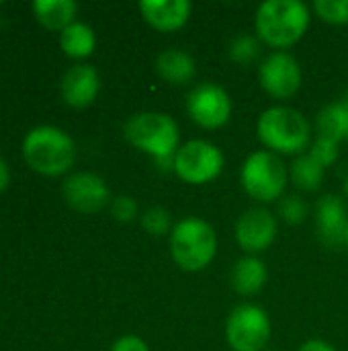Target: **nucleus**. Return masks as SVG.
I'll return each instance as SVG.
<instances>
[{"instance_id":"11","label":"nucleus","mask_w":348,"mask_h":351,"mask_svg":"<svg viewBox=\"0 0 348 351\" xmlns=\"http://www.w3.org/2000/svg\"><path fill=\"white\" fill-rule=\"evenodd\" d=\"M64 197L66 202L84 214L98 212L109 202V189L105 181L94 173H76L70 175L64 183Z\"/></svg>"},{"instance_id":"19","label":"nucleus","mask_w":348,"mask_h":351,"mask_svg":"<svg viewBox=\"0 0 348 351\" xmlns=\"http://www.w3.org/2000/svg\"><path fill=\"white\" fill-rule=\"evenodd\" d=\"M59 43H62V49L72 56V58H84L88 56L92 49H94V33L88 25L84 23H72L68 25L64 31H62V37H59Z\"/></svg>"},{"instance_id":"5","label":"nucleus","mask_w":348,"mask_h":351,"mask_svg":"<svg viewBox=\"0 0 348 351\" xmlns=\"http://www.w3.org/2000/svg\"><path fill=\"white\" fill-rule=\"evenodd\" d=\"M125 138L154 158L174 156L178 150V125L170 115L148 111L137 113L125 123Z\"/></svg>"},{"instance_id":"32","label":"nucleus","mask_w":348,"mask_h":351,"mask_svg":"<svg viewBox=\"0 0 348 351\" xmlns=\"http://www.w3.org/2000/svg\"><path fill=\"white\" fill-rule=\"evenodd\" d=\"M345 245H347V249H348V228H347V239H345Z\"/></svg>"},{"instance_id":"20","label":"nucleus","mask_w":348,"mask_h":351,"mask_svg":"<svg viewBox=\"0 0 348 351\" xmlns=\"http://www.w3.org/2000/svg\"><path fill=\"white\" fill-rule=\"evenodd\" d=\"M318 132H320V138H326L332 142H340L347 138V121H345L343 101L332 103L322 109V113L318 117Z\"/></svg>"},{"instance_id":"13","label":"nucleus","mask_w":348,"mask_h":351,"mask_svg":"<svg viewBox=\"0 0 348 351\" xmlns=\"http://www.w3.org/2000/svg\"><path fill=\"white\" fill-rule=\"evenodd\" d=\"M348 228V212L338 195H324L318 202V234L326 247L345 245Z\"/></svg>"},{"instance_id":"23","label":"nucleus","mask_w":348,"mask_h":351,"mask_svg":"<svg viewBox=\"0 0 348 351\" xmlns=\"http://www.w3.org/2000/svg\"><path fill=\"white\" fill-rule=\"evenodd\" d=\"M258 41L252 35H240L230 45V58L240 64H248L258 56Z\"/></svg>"},{"instance_id":"30","label":"nucleus","mask_w":348,"mask_h":351,"mask_svg":"<svg viewBox=\"0 0 348 351\" xmlns=\"http://www.w3.org/2000/svg\"><path fill=\"white\" fill-rule=\"evenodd\" d=\"M6 185H8V167H6V162L2 160V156H0V191H2Z\"/></svg>"},{"instance_id":"31","label":"nucleus","mask_w":348,"mask_h":351,"mask_svg":"<svg viewBox=\"0 0 348 351\" xmlns=\"http://www.w3.org/2000/svg\"><path fill=\"white\" fill-rule=\"evenodd\" d=\"M343 109H345V121H347V140H348V99L343 101Z\"/></svg>"},{"instance_id":"24","label":"nucleus","mask_w":348,"mask_h":351,"mask_svg":"<svg viewBox=\"0 0 348 351\" xmlns=\"http://www.w3.org/2000/svg\"><path fill=\"white\" fill-rule=\"evenodd\" d=\"M142 224L150 234H164L170 228V216L164 208L154 206L146 210V214L142 216Z\"/></svg>"},{"instance_id":"9","label":"nucleus","mask_w":348,"mask_h":351,"mask_svg":"<svg viewBox=\"0 0 348 351\" xmlns=\"http://www.w3.org/2000/svg\"><path fill=\"white\" fill-rule=\"evenodd\" d=\"M187 109L195 123L213 130V128H222L230 119L232 99L222 86L213 82H203L195 90H191L187 99Z\"/></svg>"},{"instance_id":"16","label":"nucleus","mask_w":348,"mask_h":351,"mask_svg":"<svg viewBox=\"0 0 348 351\" xmlns=\"http://www.w3.org/2000/svg\"><path fill=\"white\" fill-rule=\"evenodd\" d=\"M156 70L172 84H187L195 76V60L183 49H166L158 56Z\"/></svg>"},{"instance_id":"27","label":"nucleus","mask_w":348,"mask_h":351,"mask_svg":"<svg viewBox=\"0 0 348 351\" xmlns=\"http://www.w3.org/2000/svg\"><path fill=\"white\" fill-rule=\"evenodd\" d=\"M113 216L121 222H129L135 218L137 214V204L129 197V195H119L115 202H113Z\"/></svg>"},{"instance_id":"28","label":"nucleus","mask_w":348,"mask_h":351,"mask_svg":"<svg viewBox=\"0 0 348 351\" xmlns=\"http://www.w3.org/2000/svg\"><path fill=\"white\" fill-rule=\"evenodd\" d=\"M111 351H150V350H148V346H146V341H144V339H139V337H135V335H125V337H121L119 341H115V346H113V350Z\"/></svg>"},{"instance_id":"14","label":"nucleus","mask_w":348,"mask_h":351,"mask_svg":"<svg viewBox=\"0 0 348 351\" xmlns=\"http://www.w3.org/2000/svg\"><path fill=\"white\" fill-rule=\"evenodd\" d=\"M98 93V74L90 64L72 66L62 78V97L72 107H86Z\"/></svg>"},{"instance_id":"26","label":"nucleus","mask_w":348,"mask_h":351,"mask_svg":"<svg viewBox=\"0 0 348 351\" xmlns=\"http://www.w3.org/2000/svg\"><path fill=\"white\" fill-rule=\"evenodd\" d=\"M279 212H281V216H283L289 224H297V222H302V220L306 218L308 208H306V204H304L297 195H287V197L281 202Z\"/></svg>"},{"instance_id":"1","label":"nucleus","mask_w":348,"mask_h":351,"mask_svg":"<svg viewBox=\"0 0 348 351\" xmlns=\"http://www.w3.org/2000/svg\"><path fill=\"white\" fill-rule=\"evenodd\" d=\"M310 25V10L302 0H267L256 12V31L273 47L293 45Z\"/></svg>"},{"instance_id":"8","label":"nucleus","mask_w":348,"mask_h":351,"mask_svg":"<svg viewBox=\"0 0 348 351\" xmlns=\"http://www.w3.org/2000/svg\"><path fill=\"white\" fill-rule=\"evenodd\" d=\"M226 337L232 350L263 351L271 337V321L260 306L240 304L228 317Z\"/></svg>"},{"instance_id":"17","label":"nucleus","mask_w":348,"mask_h":351,"mask_svg":"<svg viewBox=\"0 0 348 351\" xmlns=\"http://www.w3.org/2000/svg\"><path fill=\"white\" fill-rule=\"evenodd\" d=\"M267 282V267L256 257L240 259L232 269V286L238 294H256Z\"/></svg>"},{"instance_id":"10","label":"nucleus","mask_w":348,"mask_h":351,"mask_svg":"<svg viewBox=\"0 0 348 351\" xmlns=\"http://www.w3.org/2000/svg\"><path fill=\"white\" fill-rule=\"evenodd\" d=\"M260 84L269 95L277 99L293 97L302 84V70L297 60L285 51L271 53L260 66Z\"/></svg>"},{"instance_id":"21","label":"nucleus","mask_w":348,"mask_h":351,"mask_svg":"<svg viewBox=\"0 0 348 351\" xmlns=\"http://www.w3.org/2000/svg\"><path fill=\"white\" fill-rule=\"evenodd\" d=\"M291 177H293V183L299 189L314 191V189H318L322 185L324 167L318 160H314L310 154H304V156L295 158V162L291 167Z\"/></svg>"},{"instance_id":"7","label":"nucleus","mask_w":348,"mask_h":351,"mask_svg":"<svg viewBox=\"0 0 348 351\" xmlns=\"http://www.w3.org/2000/svg\"><path fill=\"white\" fill-rule=\"evenodd\" d=\"M222 169L224 154L215 144L207 140H191L176 150L174 171L183 181L191 185H203L213 181L222 173Z\"/></svg>"},{"instance_id":"33","label":"nucleus","mask_w":348,"mask_h":351,"mask_svg":"<svg viewBox=\"0 0 348 351\" xmlns=\"http://www.w3.org/2000/svg\"><path fill=\"white\" fill-rule=\"evenodd\" d=\"M345 191H347V195H348V179H347V183H345Z\"/></svg>"},{"instance_id":"25","label":"nucleus","mask_w":348,"mask_h":351,"mask_svg":"<svg viewBox=\"0 0 348 351\" xmlns=\"http://www.w3.org/2000/svg\"><path fill=\"white\" fill-rule=\"evenodd\" d=\"M310 156L314 160H318L322 167H328V165H332L338 158V142H332V140H326V138H318L316 144L312 146Z\"/></svg>"},{"instance_id":"4","label":"nucleus","mask_w":348,"mask_h":351,"mask_svg":"<svg viewBox=\"0 0 348 351\" xmlns=\"http://www.w3.org/2000/svg\"><path fill=\"white\" fill-rule=\"evenodd\" d=\"M174 261L187 271H199L211 263L217 251V239L211 224L201 218H185L170 237Z\"/></svg>"},{"instance_id":"2","label":"nucleus","mask_w":348,"mask_h":351,"mask_svg":"<svg viewBox=\"0 0 348 351\" xmlns=\"http://www.w3.org/2000/svg\"><path fill=\"white\" fill-rule=\"evenodd\" d=\"M23 154L31 169L43 175H59L72 167L76 146L72 138L59 128L37 125L25 136Z\"/></svg>"},{"instance_id":"15","label":"nucleus","mask_w":348,"mask_h":351,"mask_svg":"<svg viewBox=\"0 0 348 351\" xmlns=\"http://www.w3.org/2000/svg\"><path fill=\"white\" fill-rule=\"evenodd\" d=\"M139 10L152 27L160 31H174L187 23L191 4L187 0H142Z\"/></svg>"},{"instance_id":"18","label":"nucleus","mask_w":348,"mask_h":351,"mask_svg":"<svg viewBox=\"0 0 348 351\" xmlns=\"http://www.w3.org/2000/svg\"><path fill=\"white\" fill-rule=\"evenodd\" d=\"M76 2L74 0H35L33 10L39 23H43L47 29H66L72 25L76 14Z\"/></svg>"},{"instance_id":"6","label":"nucleus","mask_w":348,"mask_h":351,"mask_svg":"<svg viewBox=\"0 0 348 351\" xmlns=\"http://www.w3.org/2000/svg\"><path fill=\"white\" fill-rule=\"evenodd\" d=\"M242 185L254 199L273 202L287 185V171L279 156L273 152H254L242 167Z\"/></svg>"},{"instance_id":"29","label":"nucleus","mask_w":348,"mask_h":351,"mask_svg":"<svg viewBox=\"0 0 348 351\" xmlns=\"http://www.w3.org/2000/svg\"><path fill=\"white\" fill-rule=\"evenodd\" d=\"M299 351H336L332 346H328L326 341H320V339H312V341H306Z\"/></svg>"},{"instance_id":"22","label":"nucleus","mask_w":348,"mask_h":351,"mask_svg":"<svg viewBox=\"0 0 348 351\" xmlns=\"http://www.w3.org/2000/svg\"><path fill=\"white\" fill-rule=\"evenodd\" d=\"M314 8L328 23H348V0H316Z\"/></svg>"},{"instance_id":"3","label":"nucleus","mask_w":348,"mask_h":351,"mask_svg":"<svg viewBox=\"0 0 348 351\" xmlns=\"http://www.w3.org/2000/svg\"><path fill=\"white\" fill-rule=\"evenodd\" d=\"M258 138L277 152L295 154L308 148L312 130L299 111L291 107H271L258 119Z\"/></svg>"},{"instance_id":"12","label":"nucleus","mask_w":348,"mask_h":351,"mask_svg":"<svg viewBox=\"0 0 348 351\" xmlns=\"http://www.w3.org/2000/svg\"><path fill=\"white\" fill-rule=\"evenodd\" d=\"M277 237V220L269 210L256 208L240 216L236 224V239L248 253H260L271 247Z\"/></svg>"}]
</instances>
